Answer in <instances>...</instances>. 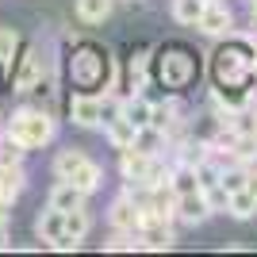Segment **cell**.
Wrapping results in <instances>:
<instances>
[{
	"mask_svg": "<svg viewBox=\"0 0 257 257\" xmlns=\"http://www.w3.org/2000/svg\"><path fill=\"white\" fill-rule=\"evenodd\" d=\"M54 131H58V123H54L46 111H39V107H23V111H16L12 123H8V135H12V139H20L27 150L46 146V142L54 139Z\"/></svg>",
	"mask_w": 257,
	"mask_h": 257,
	"instance_id": "cell-1",
	"label": "cell"
},
{
	"mask_svg": "<svg viewBox=\"0 0 257 257\" xmlns=\"http://www.w3.org/2000/svg\"><path fill=\"white\" fill-rule=\"evenodd\" d=\"M204 35H211V39H223V35L234 31V16H230V8H226L223 0H211L204 8V16H200V23H196Z\"/></svg>",
	"mask_w": 257,
	"mask_h": 257,
	"instance_id": "cell-2",
	"label": "cell"
},
{
	"mask_svg": "<svg viewBox=\"0 0 257 257\" xmlns=\"http://www.w3.org/2000/svg\"><path fill=\"white\" fill-rule=\"evenodd\" d=\"M173 215H177L181 223H188V226H200V223L207 219V215H211L204 188H196V192H184V196H177V207H173Z\"/></svg>",
	"mask_w": 257,
	"mask_h": 257,
	"instance_id": "cell-3",
	"label": "cell"
},
{
	"mask_svg": "<svg viewBox=\"0 0 257 257\" xmlns=\"http://www.w3.org/2000/svg\"><path fill=\"white\" fill-rule=\"evenodd\" d=\"M107 219H111L115 230H131V234H139V230H142V204H135L131 196H119L115 204H111V211H107Z\"/></svg>",
	"mask_w": 257,
	"mask_h": 257,
	"instance_id": "cell-4",
	"label": "cell"
},
{
	"mask_svg": "<svg viewBox=\"0 0 257 257\" xmlns=\"http://www.w3.org/2000/svg\"><path fill=\"white\" fill-rule=\"evenodd\" d=\"M69 115H73L77 127H100V123H104V100L73 96V100H69Z\"/></svg>",
	"mask_w": 257,
	"mask_h": 257,
	"instance_id": "cell-5",
	"label": "cell"
},
{
	"mask_svg": "<svg viewBox=\"0 0 257 257\" xmlns=\"http://www.w3.org/2000/svg\"><path fill=\"white\" fill-rule=\"evenodd\" d=\"M150 161H154V154L139 150V146H123V150H119V173H123L127 181H142L146 169H150Z\"/></svg>",
	"mask_w": 257,
	"mask_h": 257,
	"instance_id": "cell-6",
	"label": "cell"
},
{
	"mask_svg": "<svg viewBox=\"0 0 257 257\" xmlns=\"http://www.w3.org/2000/svg\"><path fill=\"white\" fill-rule=\"evenodd\" d=\"M85 188H77L73 181H58L50 188V207H58V211H73V207H85Z\"/></svg>",
	"mask_w": 257,
	"mask_h": 257,
	"instance_id": "cell-7",
	"label": "cell"
},
{
	"mask_svg": "<svg viewBox=\"0 0 257 257\" xmlns=\"http://www.w3.org/2000/svg\"><path fill=\"white\" fill-rule=\"evenodd\" d=\"M65 181H73L77 188H85V192H96V188H100V181H104V169H100V165H96L92 158H85V161H81V165H77L73 173H69V177H65Z\"/></svg>",
	"mask_w": 257,
	"mask_h": 257,
	"instance_id": "cell-8",
	"label": "cell"
},
{
	"mask_svg": "<svg viewBox=\"0 0 257 257\" xmlns=\"http://www.w3.org/2000/svg\"><path fill=\"white\" fill-rule=\"evenodd\" d=\"M62 230H65V211H58V207H46V211L35 219V234L43 238V242H54Z\"/></svg>",
	"mask_w": 257,
	"mask_h": 257,
	"instance_id": "cell-9",
	"label": "cell"
},
{
	"mask_svg": "<svg viewBox=\"0 0 257 257\" xmlns=\"http://www.w3.org/2000/svg\"><path fill=\"white\" fill-rule=\"evenodd\" d=\"M104 123H107V139H111V146H115V150H123V146H131V142H135V131H139V127L123 115V107H119L115 119H104Z\"/></svg>",
	"mask_w": 257,
	"mask_h": 257,
	"instance_id": "cell-10",
	"label": "cell"
},
{
	"mask_svg": "<svg viewBox=\"0 0 257 257\" xmlns=\"http://www.w3.org/2000/svg\"><path fill=\"white\" fill-rule=\"evenodd\" d=\"M204 8H207V0H173V20L184 23V27H196Z\"/></svg>",
	"mask_w": 257,
	"mask_h": 257,
	"instance_id": "cell-11",
	"label": "cell"
},
{
	"mask_svg": "<svg viewBox=\"0 0 257 257\" xmlns=\"http://www.w3.org/2000/svg\"><path fill=\"white\" fill-rule=\"evenodd\" d=\"M111 16V0H77V20L81 23H104Z\"/></svg>",
	"mask_w": 257,
	"mask_h": 257,
	"instance_id": "cell-12",
	"label": "cell"
},
{
	"mask_svg": "<svg viewBox=\"0 0 257 257\" xmlns=\"http://www.w3.org/2000/svg\"><path fill=\"white\" fill-rule=\"evenodd\" d=\"M226 211L234 215V219H253L257 215V196L246 192V188H238V192H230V207Z\"/></svg>",
	"mask_w": 257,
	"mask_h": 257,
	"instance_id": "cell-13",
	"label": "cell"
},
{
	"mask_svg": "<svg viewBox=\"0 0 257 257\" xmlns=\"http://www.w3.org/2000/svg\"><path fill=\"white\" fill-rule=\"evenodd\" d=\"M92 230V219H88V211L85 207H73V211H65V234H73L77 242Z\"/></svg>",
	"mask_w": 257,
	"mask_h": 257,
	"instance_id": "cell-14",
	"label": "cell"
},
{
	"mask_svg": "<svg viewBox=\"0 0 257 257\" xmlns=\"http://www.w3.org/2000/svg\"><path fill=\"white\" fill-rule=\"evenodd\" d=\"M150 111H154V104H150V100H142V96H135V100L123 104V115H127L135 127H146V123H150Z\"/></svg>",
	"mask_w": 257,
	"mask_h": 257,
	"instance_id": "cell-15",
	"label": "cell"
},
{
	"mask_svg": "<svg viewBox=\"0 0 257 257\" xmlns=\"http://www.w3.org/2000/svg\"><path fill=\"white\" fill-rule=\"evenodd\" d=\"M85 158H88V154H81V150H62L58 158H54V177H58V181H65V177H69V173H73Z\"/></svg>",
	"mask_w": 257,
	"mask_h": 257,
	"instance_id": "cell-16",
	"label": "cell"
},
{
	"mask_svg": "<svg viewBox=\"0 0 257 257\" xmlns=\"http://www.w3.org/2000/svg\"><path fill=\"white\" fill-rule=\"evenodd\" d=\"M173 123H177V100H169V104H154L150 127H158V131H165V135H169Z\"/></svg>",
	"mask_w": 257,
	"mask_h": 257,
	"instance_id": "cell-17",
	"label": "cell"
},
{
	"mask_svg": "<svg viewBox=\"0 0 257 257\" xmlns=\"http://www.w3.org/2000/svg\"><path fill=\"white\" fill-rule=\"evenodd\" d=\"M234 158L242 161V165H249V161H257V131L253 135H234Z\"/></svg>",
	"mask_w": 257,
	"mask_h": 257,
	"instance_id": "cell-18",
	"label": "cell"
},
{
	"mask_svg": "<svg viewBox=\"0 0 257 257\" xmlns=\"http://www.w3.org/2000/svg\"><path fill=\"white\" fill-rule=\"evenodd\" d=\"M35 81H39V54H27V62H23V73L16 77V88H20V92H31L35 88Z\"/></svg>",
	"mask_w": 257,
	"mask_h": 257,
	"instance_id": "cell-19",
	"label": "cell"
},
{
	"mask_svg": "<svg viewBox=\"0 0 257 257\" xmlns=\"http://www.w3.org/2000/svg\"><path fill=\"white\" fill-rule=\"evenodd\" d=\"M142 246V238L139 234H131V230H115V234L104 242V249H111V253H123V249H139Z\"/></svg>",
	"mask_w": 257,
	"mask_h": 257,
	"instance_id": "cell-20",
	"label": "cell"
},
{
	"mask_svg": "<svg viewBox=\"0 0 257 257\" xmlns=\"http://www.w3.org/2000/svg\"><path fill=\"white\" fill-rule=\"evenodd\" d=\"M204 196H207V207H211V211H226V207H230V192H226L223 184L215 181V184H207L204 188Z\"/></svg>",
	"mask_w": 257,
	"mask_h": 257,
	"instance_id": "cell-21",
	"label": "cell"
},
{
	"mask_svg": "<svg viewBox=\"0 0 257 257\" xmlns=\"http://www.w3.org/2000/svg\"><path fill=\"white\" fill-rule=\"evenodd\" d=\"M16 43H20V39H16V31H0V62H4V65L12 62V50H16Z\"/></svg>",
	"mask_w": 257,
	"mask_h": 257,
	"instance_id": "cell-22",
	"label": "cell"
},
{
	"mask_svg": "<svg viewBox=\"0 0 257 257\" xmlns=\"http://www.w3.org/2000/svg\"><path fill=\"white\" fill-rule=\"evenodd\" d=\"M50 246H54V249H62V253H69V249H77V238H73V234H65V230H62V234L54 238Z\"/></svg>",
	"mask_w": 257,
	"mask_h": 257,
	"instance_id": "cell-23",
	"label": "cell"
},
{
	"mask_svg": "<svg viewBox=\"0 0 257 257\" xmlns=\"http://www.w3.org/2000/svg\"><path fill=\"white\" fill-rule=\"evenodd\" d=\"M246 192L257 196V169H249V177H246Z\"/></svg>",
	"mask_w": 257,
	"mask_h": 257,
	"instance_id": "cell-24",
	"label": "cell"
},
{
	"mask_svg": "<svg viewBox=\"0 0 257 257\" xmlns=\"http://www.w3.org/2000/svg\"><path fill=\"white\" fill-rule=\"evenodd\" d=\"M0 226H8V204L0 200Z\"/></svg>",
	"mask_w": 257,
	"mask_h": 257,
	"instance_id": "cell-25",
	"label": "cell"
},
{
	"mask_svg": "<svg viewBox=\"0 0 257 257\" xmlns=\"http://www.w3.org/2000/svg\"><path fill=\"white\" fill-rule=\"evenodd\" d=\"M0 249H8V234H4V226H0Z\"/></svg>",
	"mask_w": 257,
	"mask_h": 257,
	"instance_id": "cell-26",
	"label": "cell"
},
{
	"mask_svg": "<svg viewBox=\"0 0 257 257\" xmlns=\"http://www.w3.org/2000/svg\"><path fill=\"white\" fill-rule=\"evenodd\" d=\"M253 20H257V0H253Z\"/></svg>",
	"mask_w": 257,
	"mask_h": 257,
	"instance_id": "cell-27",
	"label": "cell"
},
{
	"mask_svg": "<svg viewBox=\"0 0 257 257\" xmlns=\"http://www.w3.org/2000/svg\"><path fill=\"white\" fill-rule=\"evenodd\" d=\"M207 4H211V0H207Z\"/></svg>",
	"mask_w": 257,
	"mask_h": 257,
	"instance_id": "cell-28",
	"label": "cell"
}]
</instances>
